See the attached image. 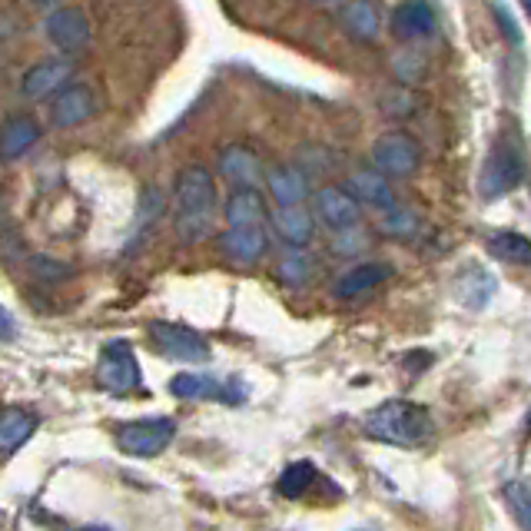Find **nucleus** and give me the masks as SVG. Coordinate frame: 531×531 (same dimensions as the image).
Listing matches in <instances>:
<instances>
[{
    "instance_id": "34",
    "label": "nucleus",
    "mask_w": 531,
    "mask_h": 531,
    "mask_svg": "<svg viewBox=\"0 0 531 531\" xmlns=\"http://www.w3.org/2000/svg\"><path fill=\"white\" fill-rule=\"evenodd\" d=\"M77 531H110V528H103V525H90V528H77Z\"/></svg>"
},
{
    "instance_id": "25",
    "label": "nucleus",
    "mask_w": 531,
    "mask_h": 531,
    "mask_svg": "<svg viewBox=\"0 0 531 531\" xmlns=\"http://www.w3.org/2000/svg\"><path fill=\"white\" fill-rule=\"evenodd\" d=\"M488 249L508 266H531V239L522 233H508V229L505 233H495L488 239Z\"/></svg>"
},
{
    "instance_id": "18",
    "label": "nucleus",
    "mask_w": 531,
    "mask_h": 531,
    "mask_svg": "<svg viewBox=\"0 0 531 531\" xmlns=\"http://www.w3.org/2000/svg\"><path fill=\"white\" fill-rule=\"evenodd\" d=\"M342 27H346V34L352 40H359V44H372V40H379V30H382V10L376 0H349L346 7H342Z\"/></svg>"
},
{
    "instance_id": "20",
    "label": "nucleus",
    "mask_w": 531,
    "mask_h": 531,
    "mask_svg": "<svg viewBox=\"0 0 531 531\" xmlns=\"http://www.w3.org/2000/svg\"><path fill=\"white\" fill-rule=\"evenodd\" d=\"M40 140V123L27 113H14L4 123V140H0V153H4L7 163L20 160L24 153H30V147H37Z\"/></svg>"
},
{
    "instance_id": "29",
    "label": "nucleus",
    "mask_w": 531,
    "mask_h": 531,
    "mask_svg": "<svg viewBox=\"0 0 531 531\" xmlns=\"http://www.w3.org/2000/svg\"><path fill=\"white\" fill-rule=\"evenodd\" d=\"M379 229H382V233H389V236H409V233H415V220H412V213L392 206V210L382 213Z\"/></svg>"
},
{
    "instance_id": "8",
    "label": "nucleus",
    "mask_w": 531,
    "mask_h": 531,
    "mask_svg": "<svg viewBox=\"0 0 531 531\" xmlns=\"http://www.w3.org/2000/svg\"><path fill=\"white\" fill-rule=\"evenodd\" d=\"M70 77H74V64L70 60H40L30 70H24V77H20V97L24 100H47V97H57L60 90L70 87Z\"/></svg>"
},
{
    "instance_id": "14",
    "label": "nucleus",
    "mask_w": 531,
    "mask_h": 531,
    "mask_svg": "<svg viewBox=\"0 0 531 531\" xmlns=\"http://www.w3.org/2000/svg\"><path fill=\"white\" fill-rule=\"evenodd\" d=\"M266 246H269L266 226H226L220 233V249L233 263H243V266L263 259Z\"/></svg>"
},
{
    "instance_id": "23",
    "label": "nucleus",
    "mask_w": 531,
    "mask_h": 531,
    "mask_svg": "<svg viewBox=\"0 0 531 531\" xmlns=\"http://www.w3.org/2000/svg\"><path fill=\"white\" fill-rule=\"evenodd\" d=\"M37 429V419L24 409H7L4 419H0V449L4 455H14L20 445H24Z\"/></svg>"
},
{
    "instance_id": "21",
    "label": "nucleus",
    "mask_w": 531,
    "mask_h": 531,
    "mask_svg": "<svg viewBox=\"0 0 531 531\" xmlns=\"http://www.w3.org/2000/svg\"><path fill=\"white\" fill-rule=\"evenodd\" d=\"M226 226H263L266 220V203L259 190H233L226 200Z\"/></svg>"
},
{
    "instance_id": "19",
    "label": "nucleus",
    "mask_w": 531,
    "mask_h": 531,
    "mask_svg": "<svg viewBox=\"0 0 531 531\" xmlns=\"http://www.w3.org/2000/svg\"><path fill=\"white\" fill-rule=\"evenodd\" d=\"M269 226L276 229L279 239H286L289 246H306L312 233H316V220L303 206H276L269 213Z\"/></svg>"
},
{
    "instance_id": "15",
    "label": "nucleus",
    "mask_w": 531,
    "mask_h": 531,
    "mask_svg": "<svg viewBox=\"0 0 531 531\" xmlns=\"http://www.w3.org/2000/svg\"><path fill=\"white\" fill-rule=\"evenodd\" d=\"M346 190L356 196L362 206H372V210H379V213L392 210V206H395V193L389 186V176L379 173L376 166H366V170L349 173Z\"/></svg>"
},
{
    "instance_id": "10",
    "label": "nucleus",
    "mask_w": 531,
    "mask_h": 531,
    "mask_svg": "<svg viewBox=\"0 0 531 531\" xmlns=\"http://www.w3.org/2000/svg\"><path fill=\"white\" fill-rule=\"evenodd\" d=\"M50 127L57 130H74L80 123H87L93 113H97V100H93V90L83 87V83H70L67 90H60L54 100H50Z\"/></svg>"
},
{
    "instance_id": "9",
    "label": "nucleus",
    "mask_w": 531,
    "mask_h": 531,
    "mask_svg": "<svg viewBox=\"0 0 531 531\" xmlns=\"http://www.w3.org/2000/svg\"><path fill=\"white\" fill-rule=\"evenodd\" d=\"M97 379L107 392H130L140 385V366H137V356H133V349L127 342H110L107 349H103L100 356V369H97Z\"/></svg>"
},
{
    "instance_id": "16",
    "label": "nucleus",
    "mask_w": 531,
    "mask_h": 531,
    "mask_svg": "<svg viewBox=\"0 0 531 531\" xmlns=\"http://www.w3.org/2000/svg\"><path fill=\"white\" fill-rule=\"evenodd\" d=\"M435 10L429 7V0H402L392 10V34L399 40H422L435 34Z\"/></svg>"
},
{
    "instance_id": "22",
    "label": "nucleus",
    "mask_w": 531,
    "mask_h": 531,
    "mask_svg": "<svg viewBox=\"0 0 531 531\" xmlns=\"http://www.w3.org/2000/svg\"><path fill=\"white\" fill-rule=\"evenodd\" d=\"M392 269L385 266V263H359V266H352L346 276L336 283V293L342 299H356L362 293H372L379 283H385L389 279Z\"/></svg>"
},
{
    "instance_id": "11",
    "label": "nucleus",
    "mask_w": 531,
    "mask_h": 531,
    "mask_svg": "<svg viewBox=\"0 0 531 531\" xmlns=\"http://www.w3.org/2000/svg\"><path fill=\"white\" fill-rule=\"evenodd\" d=\"M170 392L176 399H223L229 405H239L246 399L243 382H216L213 376H200V372H183L170 382Z\"/></svg>"
},
{
    "instance_id": "24",
    "label": "nucleus",
    "mask_w": 531,
    "mask_h": 531,
    "mask_svg": "<svg viewBox=\"0 0 531 531\" xmlns=\"http://www.w3.org/2000/svg\"><path fill=\"white\" fill-rule=\"evenodd\" d=\"M458 303H465L468 309H482L488 306V299L495 293V279L485 269H468V273L455 283Z\"/></svg>"
},
{
    "instance_id": "13",
    "label": "nucleus",
    "mask_w": 531,
    "mask_h": 531,
    "mask_svg": "<svg viewBox=\"0 0 531 531\" xmlns=\"http://www.w3.org/2000/svg\"><path fill=\"white\" fill-rule=\"evenodd\" d=\"M216 170L226 183H233L236 190H256V183L263 180V163L259 156L243 147V143H229L216 156Z\"/></svg>"
},
{
    "instance_id": "28",
    "label": "nucleus",
    "mask_w": 531,
    "mask_h": 531,
    "mask_svg": "<svg viewBox=\"0 0 531 531\" xmlns=\"http://www.w3.org/2000/svg\"><path fill=\"white\" fill-rule=\"evenodd\" d=\"M312 478H316V468H312L309 462H296V465H289L283 478H279V495H286V498H299L306 492V488L312 485Z\"/></svg>"
},
{
    "instance_id": "6",
    "label": "nucleus",
    "mask_w": 531,
    "mask_h": 531,
    "mask_svg": "<svg viewBox=\"0 0 531 531\" xmlns=\"http://www.w3.org/2000/svg\"><path fill=\"white\" fill-rule=\"evenodd\" d=\"M173 435H176V425L170 419H143V422L123 425L117 442L133 458H153L173 442Z\"/></svg>"
},
{
    "instance_id": "4",
    "label": "nucleus",
    "mask_w": 531,
    "mask_h": 531,
    "mask_svg": "<svg viewBox=\"0 0 531 531\" xmlns=\"http://www.w3.org/2000/svg\"><path fill=\"white\" fill-rule=\"evenodd\" d=\"M369 160L379 173L385 176H412L422 166V147L415 143L412 133L405 130H389L376 137L369 150Z\"/></svg>"
},
{
    "instance_id": "7",
    "label": "nucleus",
    "mask_w": 531,
    "mask_h": 531,
    "mask_svg": "<svg viewBox=\"0 0 531 531\" xmlns=\"http://www.w3.org/2000/svg\"><path fill=\"white\" fill-rule=\"evenodd\" d=\"M44 34L60 54H77L90 44V20L77 7H57L44 20Z\"/></svg>"
},
{
    "instance_id": "3",
    "label": "nucleus",
    "mask_w": 531,
    "mask_h": 531,
    "mask_svg": "<svg viewBox=\"0 0 531 531\" xmlns=\"http://www.w3.org/2000/svg\"><path fill=\"white\" fill-rule=\"evenodd\" d=\"M432 432V419L422 405L405 402V399H392L379 405L376 412L366 419V435L376 442H389V445H419L429 439Z\"/></svg>"
},
{
    "instance_id": "30",
    "label": "nucleus",
    "mask_w": 531,
    "mask_h": 531,
    "mask_svg": "<svg viewBox=\"0 0 531 531\" xmlns=\"http://www.w3.org/2000/svg\"><path fill=\"white\" fill-rule=\"evenodd\" d=\"M366 246V236L359 233V229H342V233H336V239H332V249L342 256H349V253H356V249Z\"/></svg>"
},
{
    "instance_id": "26",
    "label": "nucleus",
    "mask_w": 531,
    "mask_h": 531,
    "mask_svg": "<svg viewBox=\"0 0 531 531\" xmlns=\"http://www.w3.org/2000/svg\"><path fill=\"white\" fill-rule=\"evenodd\" d=\"M309 256L303 253V246H293L289 253L279 259V279H283L286 286H303L309 279Z\"/></svg>"
},
{
    "instance_id": "17",
    "label": "nucleus",
    "mask_w": 531,
    "mask_h": 531,
    "mask_svg": "<svg viewBox=\"0 0 531 531\" xmlns=\"http://www.w3.org/2000/svg\"><path fill=\"white\" fill-rule=\"evenodd\" d=\"M266 186H269V196H273L279 206H303L312 193L306 170H299L296 163L273 166V170L266 173Z\"/></svg>"
},
{
    "instance_id": "1",
    "label": "nucleus",
    "mask_w": 531,
    "mask_h": 531,
    "mask_svg": "<svg viewBox=\"0 0 531 531\" xmlns=\"http://www.w3.org/2000/svg\"><path fill=\"white\" fill-rule=\"evenodd\" d=\"M216 206H220V193H216L213 173L200 163L180 170V176H176V193H173L176 239L190 246L210 236L216 223Z\"/></svg>"
},
{
    "instance_id": "27",
    "label": "nucleus",
    "mask_w": 531,
    "mask_h": 531,
    "mask_svg": "<svg viewBox=\"0 0 531 531\" xmlns=\"http://www.w3.org/2000/svg\"><path fill=\"white\" fill-rule=\"evenodd\" d=\"M505 502H508V512L515 515V522L522 525V531H531V488L525 482H508Z\"/></svg>"
},
{
    "instance_id": "36",
    "label": "nucleus",
    "mask_w": 531,
    "mask_h": 531,
    "mask_svg": "<svg viewBox=\"0 0 531 531\" xmlns=\"http://www.w3.org/2000/svg\"><path fill=\"white\" fill-rule=\"evenodd\" d=\"M525 429H528V435H531V412H528V425H525Z\"/></svg>"
},
{
    "instance_id": "12",
    "label": "nucleus",
    "mask_w": 531,
    "mask_h": 531,
    "mask_svg": "<svg viewBox=\"0 0 531 531\" xmlns=\"http://www.w3.org/2000/svg\"><path fill=\"white\" fill-rule=\"evenodd\" d=\"M359 206L362 203L349 190H342V186H322V190L316 193V216L329 229H336V233L359 226V220H362Z\"/></svg>"
},
{
    "instance_id": "2",
    "label": "nucleus",
    "mask_w": 531,
    "mask_h": 531,
    "mask_svg": "<svg viewBox=\"0 0 531 531\" xmlns=\"http://www.w3.org/2000/svg\"><path fill=\"white\" fill-rule=\"evenodd\" d=\"M525 180V147L515 130L498 133V140L488 147L482 173H478V196L485 203L502 200Z\"/></svg>"
},
{
    "instance_id": "31",
    "label": "nucleus",
    "mask_w": 531,
    "mask_h": 531,
    "mask_svg": "<svg viewBox=\"0 0 531 531\" xmlns=\"http://www.w3.org/2000/svg\"><path fill=\"white\" fill-rule=\"evenodd\" d=\"M495 17L502 20V30H505V37H512V44H522V34L515 30V20H512V14L502 7V4H495Z\"/></svg>"
},
{
    "instance_id": "32",
    "label": "nucleus",
    "mask_w": 531,
    "mask_h": 531,
    "mask_svg": "<svg viewBox=\"0 0 531 531\" xmlns=\"http://www.w3.org/2000/svg\"><path fill=\"white\" fill-rule=\"evenodd\" d=\"M30 4H37V7H50V4H57V0H30Z\"/></svg>"
},
{
    "instance_id": "5",
    "label": "nucleus",
    "mask_w": 531,
    "mask_h": 531,
    "mask_svg": "<svg viewBox=\"0 0 531 531\" xmlns=\"http://www.w3.org/2000/svg\"><path fill=\"white\" fill-rule=\"evenodd\" d=\"M150 339L156 342V349L163 356H170L176 362H206L210 359V342L190 326L180 322H150Z\"/></svg>"
},
{
    "instance_id": "33",
    "label": "nucleus",
    "mask_w": 531,
    "mask_h": 531,
    "mask_svg": "<svg viewBox=\"0 0 531 531\" xmlns=\"http://www.w3.org/2000/svg\"><path fill=\"white\" fill-rule=\"evenodd\" d=\"M312 4H319V7H332V4H339V0H312Z\"/></svg>"
},
{
    "instance_id": "35",
    "label": "nucleus",
    "mask_w": 531,
    "mask_h": 531,
    "mask_svg": "<svg viewBox=\"0 0 531 531\" xmlns=\"http://www.w3.org/2000/svg\"><path fill=\"white\" fill-rule=\"evenodd\" d=\"M522 7H525V14H528V20H531V0H522Z\"/></svg>"
}]
</instances>
